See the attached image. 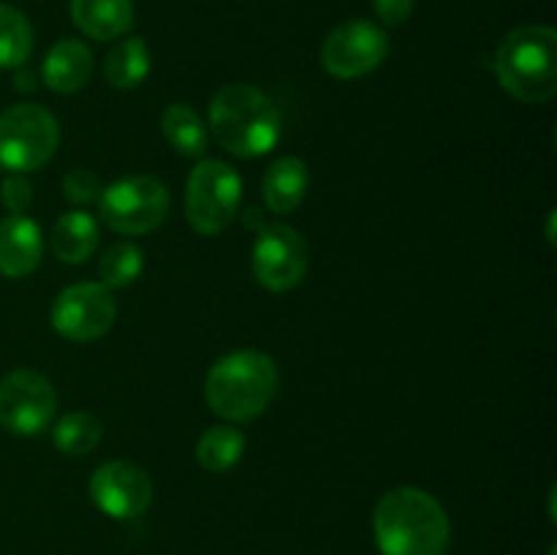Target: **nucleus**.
<instances>
[{
  "mask_svg": "<svg viewBox=\"0 0 557 555\" xmlns=\"http://www.w3.org/2000/svg\"><path fill=\"white\" fill-rule=\"evenodd\" d=\"M243 201V177L228 163L201 161L190 169L185 183V218L194 232L218 237L234 223Z\"/></svg>",
  "mask_w": 557,
  "mask_h": 555,
  "instance_id": "obj_5",
  "label": "nucleus"
},
{
  "mask_svg": "<svg viewBox=\"0 0 557 555\" xmlns=\"http://www.w3.org/2000/svg\"><path fill=\"white\" fill-rule=\"evenodd\" d=\"M161 131L180 156L201 158L207 152V125L188 103H172L161 114Z\"/></svg>",
  "mask_w": 557,
  "mask_h": 555,
  "instance_id": "obj_20",
  "label": "nucleus"
},
{
  "mask_svg": "<svg viewBox=\"0 0 557 555\" xmlns=\"http://www.w3.org/2000/svg\"><path fill=\"white\" fill-rule=\"evenodd\" d=\"M92 65H96V60H92L87 44L76 41V38H63L44 58L41 79L52 92L69 96V92L82 90L90 82Z\"/></svg>",
  "mask_w": 557,
  "mask_h": 555,
  "instance_id": "obj_14",
  "label": "nucleus"
},
{
  "mask_svg": "<svg viewBox=\"0 0 557 555\" xmlns=\"http://www.w3.org/2000/svg\"><path fill=\"white\" fill-rule=\"evenodd\" d=\"M44 237L36 221L27 215H9L0 221V275L25 278L41 264Z\"/></svg>",
  "mask_w": 557,
  "mask_h": 555,
  "instance_id": "obj_13",
  "label": "nucleus"
},
{
  "mask_svg": "<svg viewBox=\"0 0 557 555\" xmlns=\"http://www.w3.org/2000/svg\"><path fill=\"white\" fill-rule=\"evenodd\" d=\"M30 79H33L30 74H16V87H20V90H33Z\"/></svg>",
  "mask_w": 557,
  "mask_h": 555,
  "instance_id": "obj_27",
  "label": "nucleus"
},
{
  "mask_svg": "<svg viewBox=\"0 0 557 555\" xmlns=\"http://www.w3.org/2000/svg\"><path fill=\"white\" fill-rule=\"evenodd\" d=\"M52 254L65 264H82L98 248V221L85 210H69L54 221L49 234Z\"/></svg>",
  "mask_w": 557,
  "mask_h": 555,
  "instance_id": "obj_17",
  "label": "nucleus"
},
{
  "mask_svg": "<svg viewBox=\"0 0 557 555\" xmlns=\"http://www.w3.org/2000/svg\"><path fill=\"white\" fill-rule=\"evenodd\" d=\"M145 256L134 243H114L109 245L98 261V275L107 288H125L141 275Z\"/></svg>",
  "mask_w": 557,
  "mask_h": 555,
  "instance_id": "obj_23",
  "label": "nucleus"
},
{
  "mask_svg": "<svg viewBox=\"0 0 557 555\" xmlns=\"http://www.w3.org/2000/svg\"><path fill=\"white\" fill-rule=\"evenodd\" d=\"M71 20L96 41H114L134 25L131 0H71Z\"/></svg>",
  "mask_w": 557,
  "mask_h": 555,
  "instance_id": "obj_16",
  "label": "nucleus"
},
{
  "mask_svg": "<svg viewBox=\"0 0 557 555\" xmlns=\"http://www.w3.org/2000/svg\"><path fill=\"white\" fill-rule=\"evenodd\" d=\"M49 319L54 332L65 341L90 343L112 330L117 319V299L103 283H74L54 297Z\"/></svg>",
  "mask_w": 557,
  "mask_h": 555,
  "instance_id": "obj_8",
  "label": "nucleus"
},
{
  "mask_svg": "<svg viewBox=\"0 0 557 555\" xmlns=\"http://www.w3.org/2000/svg\"><path fill=\"white\" fill-rule=\"evenodd\" d=\"M33 52V27L20 9L0 3V69H22Z\"/></svg>",
  "mask_w": 557,
  "mask_h": 555,
  "instance_id": "obj_22",
  "label": "nucleus"
},
{
  "mask_svg": "<svg viewBox=\"0 0 557 555\" xmlns=\"http://www.w3.org/2000/svg\"><path fill=\"white\" fill-rule=\"evenodd\" d=\"M101 221L112 232L141 237L150 234L166 221L169 190L166 185L150 174H134V177L114 180L101 190L98 199Z\"/></svg>",
  "mask_w": 557,
  "mask_h": 555,
  "instance_id": "obj_7",
  "label": "nucleus"
},
{
  "mask_svg": "<svg viewBox=\"0 0 557 555\" xmlns=\"http://www.w3.org/2000/svg\"><path fill=\"white\" fill-rule=\"evenodd\" d=\"M101 190H103L101 180H98L92 172H87V169H71L63 180V194L71 205H79V207L92 205V201L101 199Z\"/></svg>",
  "mask_w": 557,
  "mask_h": 555,
  "instance_id": "obj_24",
  "label": "nucleus"
},
{
  "mask_svg": "<svg viewBox=\"0 0 557 555\" xmlns=\"http://www.w3.org/2000/svg\"><path fill=\"white\" fill-rule=\"evenodd\" d=\"M58 392L36 370H14L0 379V424L14 435H38L52 424Z\"/></svg>",
  "mask_w": 557,
  "mask_h": 555,
  "instance_id": "obj_9",
  "label": "nucleus"
},
{
  "mask_svg": "<svg viewBox=\"0 0 557 555\" xmlns=\"http://www.w3.org/2000/svg\"><path fill=\"white\" fill-rule=\"evenodd\" d=\"M103 439V424L101 419L92 417L90 411H71L58 419L52 428V441L63 455L82 457L90 455Z\"/></svg>",
  "mask_w": 557,
  "mask_h": 555,
  "instance_id": "obj_21",
  "label": "nucleus"
},
{
  "mask_svg": "<svg viewBox=\"0 0 557 555\" xmlns=\"http://www.w3.org/2000/svg\"><path fill=\"white\" fill-rule=\"evenodd\" d=\"M0 199H3L5 210H9L11 215H25L27 207L33 205L30 183H27L22 174H11L3 183V188H0Z\"/></svg>",
  "mask_w": 557,
  "mask_h": 555,
  "instance_id": "obj_25",
  "label": "nucleus"
},
{
  "mask_svg": "<svg viewBox=\"0 0 557 555\" xmlns=\"http://www.w3.org/2000/svg\"><path fill=\"white\" fill-rule=\"evenodd\" d=\"M495 74L517 101L547 103L557 92V33L549 25L506 33L495 52Z\"/></svg>",
  "mask_w": 557,
  "mask_h": 555,
  "instance_id": "obj_4",
  "label": "nucleus"
},
{
  "mask_svg": "<svg viewBox=\"0 0 557 555\" xmlns=\"http://www.w3.org/2000/svg\"><path fill=\"white\" fill-rule=\"evenodd\" d=\"M413 5L417 0H373L375 16L384 22L386 27H397L413 14Z\"/></svg>",
  "mask_w": 557,
  "mask_h": 555,
  "instance_id": "obj_26",
  "label": "nucleus"
},
{
  "mask_svg": "<svg viewBox=\"0 0 557 555\" xmlns=\"http://www.w3.org/2000/svg\"><path fill=\"white\" fill-rule=\"evenodd\" d=\"M90 498L114 520H134L152 504V479L131 460H109L90 477Z\"/></svg>",
  "mask_w": 557,
  "mask_h": 555,
  "instance_id": "obj_12",
  "label": "nucleus"
},
{
  "mask_svg": "<svg viewBox=\"0 0 557 555\" xmlns=\"http://www.w3.org/2000/svg\"><path fill=\"white\" fill-rule=\"evenodd\" d=\"M308 243L297 229L286 223H272L264 226L256 237L250 267H253L256 281L270 292H292L308 275Z\"/></svg>",
  "mask_w": 557,
  "mask_h": 555,
  "instance_id": "obj_10",
  "label": "nucleus"
},
{
  "mask_svg": "<svg viewBox=\"0 0 557 555\" xmlns=\"http://www.w3.org/2000/svg\"><path fill=\"white\" fill-rule=\"evenodd\" d=\"M245 446H248V439L243 430L232 428V424H212L196 444V460L205 471L223 473L243 460Z\"/></svg>",
  "mask_w": 557,
  "mask_h": 555,
  "instance_id": "obj_19",
  "label": "nucleus"
},
{
  "mask_svg": "<svg viewBox=\"0 0 557 555\" xmlns=\"http://www.w3.org/2000/svg\"><path fill=\"white\" fill-rule=\"evenodd\" d=\"M147 74H150V47L139 36L114 44L103 60V76L114 90H134L147 79Z\"/></svg>",
  "mask_w": 557,
  "mask_h": 555,
  "instance_id": "obj_18",
  "label": "nucleus"
},
{
  "mask_svg": "<svg viewBox=\"0 0 557 555\" xmlns=\"http://www.w3.org/2000/svg\"><path fill=\"white\" fill-rule=\"evenodd\" d=\"M277 365L270 354L243 348L218 359L205 381V400L228 422H253L277 392Z\"/></svg>",
  "mask_w": 557,
  "mask_h": 555,
  "instance_id": "obj_3",
  "label": "nucleus"
},
{
  "mask_svg": "<svg viewBox=\"0 0 557 555\" xmlns=\"http://www.w3.org/2000/svg\"><path fill=\"white\" fill-rule=\"evenodd\" d=\"M389 54V38L384 27L368 20H351L337 25L321 47V63L335 79H359L379 69Z\"/></svg>",
  "mask_w": 557,
  "mask_h": 555,
  "instance_id": "obj_11",
  "label": "nucleus"
},
{
  "mask_svg": "<svg viewBox=\"0 0 557 555\" xmlns=\"http://www.w3.org/2000/svg\"><path fill=\"white\" fill-rule=\"evenodd\" d=\"M210 128L232 156L261 158L281 141V112L259 87L232 82L212 98Z\"/></svg>",
  "mask_w": 557,
  "mask_h": 555,
  "instance_id": "obj_2",
  "label": "nucleus"
},
{
  "mask_svg": "<svg viewBox=\"0 0 557 555\" xmlns=\"http://www.w3.org/2000/svg\"><path fill=\"white\" fill-rule=\"evenodd\" d=\"M310 188L308 163L297 156H283L264 172L261 194H264L267 210L275 215H288L305 201Z\"/></svg>",
  "mask_w": 557,
  "mask_h": 555,
  "instance_id": "obj_15",
  "label": "nucleus"
},
{
  "mask_svg": "<svg viewBox=\"0 0 557 555\" xmlns=\"http://www.w3.org/2000/svg\"><path fill=\"white\" fill-rule=\"evenodd\" d=\"M373 533L381 555H446L451 528L428 490L395 488L375 504Z\"/></svg>",
  "mask_w": 557,
  "mask_h": 555,
  "instance_id": "obj_1",
  "label": "nucleus"
},
{
  "mask_svg": "<svg viewBox=\"0 0 557 555\" xmlns=\"http://www.w3.org/2000/svg\"><path fill=\"white\" fill-rule=\"evenodd\" d=\"M60 145V125L38 103H20L0 114V166L25 174L41 169Z\"/></svg>",
  "mask_w": 557,
  "mask_h": 555,
  "instance_id": "obj_6",
  "label": "nucleus"
}]
</instances>
